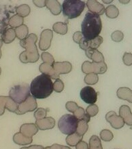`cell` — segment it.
Segmentation results:
<instances>
[{
    "mask_svg": "<svg viewBox=\"0 0 132 149\" xmlns=\"http://www.w3.org/2000/svg\"><path fill=\"white\" fill-rule=\"evenodd\" d=\"M30 90L32 96L35 98H46L54 90L53 84L49 76L43 73L32 80Z\"/></svg>",
    "mask_w": 132,
    "mask_h": 149,
    "instance_id": "cell-1",
    "label": "cell"
},
{
    "mask_svg": "<svg viewBox=\"0 0 132 149\" xmlns=\"http://www.w3.org/2000/svg\"><path fill=\"white\" fill-rule=\"evenodd\" d=\"M102 29L101 20L99 15L88 11L81 24L83 38L93 39L99 36Z\"/></svg>",
    "mask_w": 132,
    "mask_h": 149,
    "instance_id": "cell-2",
    "label": "cell"
},
{
    "mask_svg": "<svg viewBox=\"0 0 132 149\" xmlns=\"http://www.w3.org/2000/svg\"><path fill=\"white\" fill-rule=\"evenodd\" d=\"M38 37L35 34L31 33L25 38L21 40L20 44L25 49L19 55V59L23 63H35L39 60V54L36 43Z\"/></svg>",
    "mask_w": 132,
    "mask_h": 149,
    "instance_id": "cell-3",
    "label": "cell"
},
{
    "mask_svg": "<svg viewBox=\"0 0 132 149\" xmlns=\"http://www.w3.org/2000/svg\"><path fill=\"white\" fill-rule=\"evenodd\" d=\"M72 66L69 62H56L53 65L46 63L41 64L39 70L53 79H59L60 74H67L72 71Z\"/></svg>",
    "mask_w": 132,
    "mask_h": 149,
    "instance_id": "cell-4",
    "label": "cell"
},
{
    "mask_svg": "<svg viewBox=\"0 0 132 149\" xmlns=\"http://www.w3.org/2000/svg\"><path fill=\"white\" fill-rule=\"evenodd\" d=\"M85 7V2L77 0H65L62 3L63 14L68 19L79 16Z\"/></svg>",
    "mask_w": 132,
    "mask_h": 149,
    "instance_id": "cell-5",
    "label": "cell"
},
{
    "mask_svg": "<svg viewBox=\"0 0 132 149\" xmlns=\"http://www.w3.org/2000/svg\"><path fill=\"white\" fill-rule=\"evenodd\" d=\"M78 120L74 115L67 114L59 119L58 127L63 134L70 135L76 132Z\"/></svg>",
    "mask_w": 132,
    "mask_h": 149,
    "instance_id": "cell-6",
    "label": "cell"
},
{
    "mask_svg": "<svg viewBox=\"0 0 132 149\" xmlns=\"http://www.w3.org/2000/svg\"><path fill=\"white\" fill-rule=\"evenodd\" d=\"M30 95V86L24 83L11 87L9 92V97L17 104L24 102Z\"/></svg>",
    "mask_w": 132,
    "mask_h": 149,
    "instance_id": "cell-7",
    "label": "cell"
},
{
    "mask_svg": "<svg viewBox=\"0 0 132 149\" xmlns=\"http://www.w3.org/2000/svg\"><path fill=\"white\" fill-rule=\"evenodd\" d=\"M107 70V65L104 61L96 63L90 62L86 61L83 62L82 66V72L86 74L91 73L103 74L106 72Z\"/></svg>",
    "mask_w": 132,
    "mask_h": 149,
    "instance_id": "cell-8",
    "label": "cell"
},
{
    "mask_svg": "<svg viewBox=\"0 0 132 149\" xmlns=\"http://www.w3.org/2000/svg\"><path fill=\"white\" fill-rule=\"evenodd\" d=\"M38 107L36 100L32 95L30 96L23 103L18 104L16 113L17 115H23L28 112L32 111Z\"/></svg>",
    "mask_w": 132,
    "mask_h": 149,
    "instance_id": "cell-9",
    "label": "cell"
},
{
    "mask_svg": "<svg viewBox=\"0 0 132 149\" xmlns=\"http://www.w3.org/2000/svg\"><path fill=\"white\" fill-rule=\"evenodd\" d=\"M80 95L82 100L87 104H94L97 101V93L90 86H86L82 88Z\"/></svg>",
    "mask_w": 132,
    "mask_h": 149,
    "instance_id": "cell-10",
    "label": "cell"
},
{
    "mask_svg": "<svg viewBox=\"0 0 132 149\" xmlns=\"http://www.w3.org/2000/svg\"><path fill=\"white\" fill-rule=\"evenodd\" d=\"M53 38V31L50 29H45L40 35L39 45L41 51H46L50 47L51 42Z\"/></svg>",
    "mask_w": 132,
    "mask_h": 149,
    "instance_id": "cell-11",
    "label": "cell"
},
{
    "mask_svg": "<svg viewBox=\"0 0 132 149\" xmlns=\"http://www.w3.org/2000/svg\"><path fill=\"white\" fill-rule=\"evenodd\" d=\"M103 42L102 37L99 36L91 40L86 39L83 37L80 41L79 45L81 49L85 51L88 49L98 48Z\"/></svg>",
    "mask_w": 132,
    "mask_h": 149,
    "instance_id": "cell-12",
    "label": "cell"
},
{
    "mask_svg": "<svg viewBox=\"0 0 132 149\" xmlns=\"http://www.w3.org/2000/svg\"><path fill=\"white\" fill-rule=\"evenodd\" d=\"M105 119L114 129H120L124 125L125 122L122 118L117 115L114 111H111L107 113L105 116Z\"/></svg>",
    "mask_w": 132,
    "mask_h": 149,
    "instance_id": "cell-13",
    "label": "cell"
},
{
    "mask_svg": "<svg viewBox=\"0 0 132 149\" xmlns=\"http://www.w3.org/2000/svg\"><path fill=\"white\" fill-rule=\"evenodd\" d=\"M87 7L89 11L93 13L98 15H102L105 12L104 6L97 1H88L87 2Z\"/></svg>",
    "mask_w": 132,
    "mask_h": 149,
    "instance_id": "cell-14",
    "label": "cell"
},
{
    "mask_svg": "<svg viewBox=\"0 0 132 149\" xmlns=\"http://www.w3.org/2000/svg\"><path fill=\"white\" fill-rule=\"evenodd\" d=\"M36 124L41 130H46L53 129L55 125V120L53 117H47L43 119L36 120Z\"/></svg>",
    "mask_w": 132,
    "mask_h": 149,
    "instance_id": "cell-15",
    "label": "cell"
},
{
    "mask_svg": "<svg viewBox=\"0 0 132 149\" xmlns=\"http://www.w3.org/2000/svg\"><path fill=\"white\" fill-rule=\"evenodd\" d=\"M38 131V127L33 123L23 124L20 129V132L22 134L28 137H32Z\"/></svg>",
    "mask_w": 132,
    "mask_h": 149,
    "instance_id": "cell-16",
    "label": "cell"
},
{
    "mask_svg": "<svg viewBox=\"0 0 132 149\" xmlns=\"http://www.w3.org/2000/svg\"><path fill=\"white\" fill-rule=\"evenodd\" d=\"M119 113L127 125H132V113L128 106H121L119 109Z\"/></svg>",
    "mask_w": 132,
    "mask_h": 149,
    "instance_id": "cell-17",
    "label": "cell"
},
{
    "mask_svg": "<svg viewBox=\"0 0 132 149\" xmlns=\"http://www.w3.org/2000/svg\"><path fill=\"white\" fill-rule=\"evenodd\" d=\"M85 54L93 62L96 63L104 61V58L102 54L97 49H88L85 51Z\"/></svg>",
    "mask_w": 132,
    "mask_h": 149,
    "instance_id": "cell-18",
    "label": "cell"
},
{
    "mask_svg": "<svg viewBox=\"0 0 132 149\" xmlns=\"http://www.w3.org/2000/svg\"><path fill=\"white\" fill-rule=\"evenodd\" d=\"M117 95L119 99L126 100L130 103H132V91L128 87L119 88L117 91Z\"/></svg>",
    "mask_w": 132,
    "mask_h": 149,
    "instance_id": "cell-19",
    "label": "cell"
},
{
    "mask_svg": "<svg viewBox=\"0 0 132 149\" xmlns=\"http://www.w3.org/2000/svg\"><path fill=\"white\" fill-rule=\"evenodd\" d=\"M46 6L53 15L56 16L61 13V5L57 1H46Z\"/></svg>",
    "mask_w": 132,
    "mask_h": 149,
    "instance_id": "cell-20",
    "label": "cell"
},
{
    "mask_svg": "<svg viewBox=\"0 0 132 149\" xmlns=\"http://www.w3.org/2000/svg\"><path fill=\"white\" fill-rule=\"evenodd\" d=\"M16 37V31L13 28H10L7 29L2 33V40L5 44H10L14 40Z\"/></svg>",
    "mask_w": 132,
    "mask_h": 149,
    "instance_id": "cell-21",
    "label": "cell"
},
{
    "mask_svg": "<svg viewBox=\"0 0 132 149\" xmlns=\"http://www.w3.org/2000/svg\"><path fill=\"white\" fill-rule=\"evenodd\" d=\"M13 139L15 143L21 145L30 144L32 142V137H25L21 132L15 134Z\"/></svg>",
    "mask_w": 132,
    "mask_h": 149,
    "instance_id": "cell-22",
    "label": "cell"
},
{
    "mask_svg": "<svg viewBox=\"0 0 132 149\" xmlns=\"http://www.w3.org/2000/svg\"><path fill=\"white\" fill-rule=\"evenodd\" d=\"M83 137V136H80L75 132L72 134L68 135L66 139V141L68 145L75 146L82 141Z\"/></svg>",
    "mask_w": 132,
    "mask_h": 149,
    "instance_id": "cell-23",
    "label": "cell"
},
{
    "mask_svg": "<svg viewBox=\"0 0 132 149\" xmlns=\"http://www.w3.org/2000/svg\"><path fill=\"white\" fill-rule=\"evenodd\" d=\"M58 22L54 23L53 26V29L54 32L60 34L64 35L66 34L68 31L67 23Z\"/></svg>",
    "mask_w": 132,
    "mask_h": 149,
    "instance_id": "cell-24",
    "label": "cell"
},
{
    "mask_svg": "<svg viewBox=\"0 0 132 149\" xmlns=\"http://www.w3.org/2000/svg\"><path fill=\"white\" fill-rule=\"evenodd\" d=\"M15 30L16 37L21 40L24 39L28 36V28L25 24H23L16 28Z\"/></svg>",
    "mask_w": 132,
    "mask_h": 149,
    "instance_id": "cell-25",
    "label": "cell"
},
{
    "mask_svg": "<svg viewBox=\"0 0 132 149\" xmlns=\"http://www.w3.org/2000/svg\"><path fill=\"white\" fill-rule=\"evenodd\" d=\"M24 18L17 14L14 15L9 20V24L13 28H17L23 25Z\"/></svg>",
    "mask_w": 132,
    "mask_h": 149,
    "instance_id": "cell-26",
    "label": "cell"
},
{
    "mask_svg": "<svg viewBox=\"0 0 132 149\" xmlns=\"http://www.w3.org/2000/svg\"><path fill=\"white\" fill-rule=\"evenodd\" d=\"M107 17L111 19L116 18L119 16V10L114 5H110L107 7L105 10Z\"/></svg>",
    "mask_w": 132,
    "mask_h": 149,
    "instance_id": "cell-27",
    "label": "cell"
},
{
    "mask_svg": "<svg viewBox=\"0 0 132 149\" xmlns=\"http://www.w3.org/2000/svg\"><path fill=\"white\" fill-rule=\"evenodd\" d=\"M89 149H103L101 142L98 136H91L89 141Z\"/></svg>",
    "mask_w": 132,
    "mask_h": 149,
    "instance_id": "cell-28",
    "label": "cell"
},
{
    "mask_svg": "<svg viewBox=\"0 0 132 149\" xmlns=\"http://www.w3.org/2000/svg\"><path fill=\"white\" fill-rule=\"evenodd\" d=\"M31 11L30 7L27 4L21 5L17 7L16 9V12L17 15L22 17H25L28 16Z\"/></svg>",
    "mask_w": 132,
    "mask_h": 149,
    "instance_id": "cell-29",
    "label": "cell"
},
{
    "mask_svg": "<svg viewBox=\"0 0 132 149\" xmlns=\"http://www.w3.org/2000/svg\"><path fill=\"white\" fill-rule=\"evenodd\" d=\"M87 123L84 120L78 121L76 132L80 136H83L87 131L89 128Z\"/></svg>",
    "mask_w": 132,
    "mask_h": 149,
    "instance_id": "cell-30",
    "label": "cell"
},
{
    "mask_svg": "<svg viewBox=\"0 0 132 149\" xmlns=\"http://www.w3.org/2000/svg\"><path fill=\"white\" fill-rule=\"evenodd\" d=\"M98 81V76L96 73H89L85 77L84 81L87 85L96 84Z\"/></svg>",
    "mask_w": 132,
    "mask_h": 149,
    "instance_id": "cell-31",
    "label": "cell"
},
{
    "mask_svg": "<svg viewBox=\"0 0 132 149\" xmlns=\"http://www.w3.org/2000/svg\"><path fill=\"white\" fill-rule=\"evenodd\" d=\"M49 109L46 108H39L34 113V116L36 120L43 119L46 118L47 112Z\"/></svg>",
    "mask_w": 132,
    "mask_h": 149,
    "instance_id": "cell-32",
    "label": "cell"
},
{
    "mask_svg": "<svg viewBox=\"0 0 132 149\" xmlns=\"http://www.w3.org/2000/svg\"><path fill=\"white\" fill-rule=\"evenodd\" d=\"M100 136L101 139L105 141H110L113 137L112 132L109 130L107 129L102 130L100 134Z\"/></svg>",
    "mask_w": 132,
    "mask_h": 149,
    "instance_id": "cell-33",
    "label": "cell"
},
{
    "mask_svg": "<svg viewBox=\"0 0 132 149\" xmlns=\"http://www.w3.org/2000/svg\"><path fill=\"white\" fill-rule=\"evenodd\" d=\"M87 113L90 116L94 117L96 116L98 112V108L97 105L91 104L87 107L86 110Z\"/></svg>",
    "mask_w": 132,
    "mask_h": 149,
    "instance_id": "cell-34",
    "label": "cell"
},
{
    "mask_svg": "<svg viewBox=\"0 0 132 149\" xmlns=\"http://www.w3.org/2000/svg\"><path fill=\"white\" fill-rule=\"evenodd\" d=\"M41 59L44 63L53 65L55 63L53 56L48 52H43L41 54Z\"/></svg>",
    "mask_w": 132,
    "mask_h": 149,
    "instance_id": "cell-35",
    "label": "cell"
},
{
    "mask_svg": "<svg viewBox=\"0 0 132 149\" xmlns=\"http://www.w3.org/2000/svg\"><path fill=\"white\" fill-rule=\"evenodd\" d=\"M64 85L62 80L58 79L56 80L53 84V88L54 90L57 93H61L64 89Z\"/></svg>",
    "mask_w": 132,
    "mask_h": 149,
    "instance_id": "cell-36",
    "label": "cell"
},
{
    "mask_svg": "<svg viewBox=\"0 0 132 149\" xmlns=\"http://www.w3.org/2000/svg\"><path fill=\"white\" fill-rule=\"evenodd\" d=\"M111 38L113 41L119 42L121 41L124 38V34L122 31L116 30L112 33Z\"/></svg>",
    "mask_w": 132,
    "mask_h": 149,
    "instance_id": "cell-37",
    "label": "cell"
},
{
    "mask_svg": "<svg viewBox=\"0 0 132 149\" xmlns=\"http://www.w3.org/2000/svg\"><path fill=\"white\" fill-rule=\"evenodd\" d=\"M124 63L127 66L132 65V54L131 52H125L122 57Z\"/></svg>",
    "mask_w": 132,
    "mask_h": 149,
    "instance_id": "cell-38",
    "label": "cell"
},
{
    "mask_svg": "<svg viewBox=\"0 0 132 149\" xmlns=\"http://www.w3.org/2000/svg\"><path fill=\"white\" fill-rule=\"evenodd\" d=\"M85 114V111L84 109L80 107H78L76 110L73 113L74 116H76L78 121L82 120L83 116Z\"/></svg>",
    "mask_w": 132,
    "mask_h": 149,
    "instance_id": "cell-39",
    "label": "cell"
},
{
    "mask_svg": "<svg viewBox=\"0 0 132 149\" xmlns=\"http://www.w3.org/2000/svg\"><path fill=\"white\" fill-rule=\"evenodd\" d=\"M65 107L68 111L73 113L78 108V106L75 102L69 101L66 104Z\"/></svg>",
    "mask_w": 132,
    "mask_h": 149,
    "instance_id": "cell-40",
    "label": "cell"
},
{
    "mask_svg": "<svg viewBox=\"0 0 132 149\" xmlns=\"http://www.w3.org/2000/svg\"><path fill=\"white\" fill-rule=\"evenodd\" d=\"M82 32L80 31H77L74 33V36H73V40L74 41L79 44L80 41L83 38V36H82Z\"/></svg>",
    "mask_w": 132,
    "mask_h": 149,
    "instance_id": "cell-41",
    "label": "cell"
},
{
    "mask_svg": "<svg viewBox=\"0 0 132 149\" xmlns=\"http://www.w3.org/2000/svg\"><path fill=\"white\" fill-rule=\"evenodd\" d=\"M76 149H89L87 143L83 141H81L76 146Z\"/></svg>",
    "mask_w": 132,
    "mask_h": 149,
    "instance_id": "cell-42",
    "label": "cell"
},
{
    "mask_svg": "<svg viewBox=\"0 0 132 149\" xmlns=\"http://www.w3.org/2000/svg\"><path fill=\"white\" fill-rule=\"evenodd\" d=\"M33 2L37 7L40 8L45 7L46 6V1H33Z\"/></svg>",
    "mask_w": 132,
    "mask_h": 149,
    "instance_id": "cell-43",
    "label": "cell"
},
{
    "mask_svg": "<svg viewBox=\"0 0 132 149\" xmlns=\"http://www.w3.org/2000/svg\"><path fill=\"white\" fill-rule=\"evenodd\" d=\"M43 147L40 145H32L29 147H25L21 148L20 149H44Z\"/></svg>",
    "mask_w": 132,
    "mask_h": 149,
    "instance_id": "cell-44",
    "label": "cell"
},
{
    "mask_svg": "<svg viewBox=\"0 0 132 149\" xmlns=\"http://www.w3.org/2000/svg\"><path fill=\"white\" fill-rule=\"evenodd\" d=\"M44 149H61V146L55 144L51 146L46 147Z\"/></svg>",
    "mask_w": 132,
    "mask_h": 149,
    "instance_id": "cell-45",
    "label": "cell"
},
{
    "mask_svg": "<svg viewBox=\"0 0 132 149\" xmlns=\"http://www.w3.org/2000/svg\"><path fill=\"white\" fill-rule=\"evenodd\" d=\"M3 45V43L2 40L0 39V59H1V56H2V52H1V48Z\"/></svg>",
    "mask_w": 132,
    "mask_h": 149,
    "instance_id": "cell-46",
    "label": "cell"
},
{
    "mask_svg": "<svg viewBox=\"0 0 132 149\" xmlns=\"http://www.w3.org/2000/svg\"><path fill=\"white\" fill-rule=\"evenodd\" d=\"M130 1H126V0H122V1H119V2L122 3H124V4H127L129 2H130Z\"/></svg>",
    "mask_w": 132,
    "mask_h": 149,
    "instance_id": "cell-47",
    "label": "cell"
},
{
    "mask_svg": "<svg viewBox=\"0 0 132 149\" xmlns=\"http://www.w3.org/2000/svg\"><path fill=\"white\" fill-rule=\"evenodd\" d=\"M61 149H71L68 146H61Z\"/></svg>",
    "mask_w": 132,
    "mask_h": 149,
    "instance_id": "cell-48",
    "label": "cell"
},
{
    "mask_svg": "<svg viewBox=\"0 0 132 149\" xmlns=\"http://www.w3.org/2000/svg\"><path fill=\"white\" fill-rule=\"evenodd\" d=\"M113 1H102V2H104V3H107V4H108V3H110L112 2Z\"/></svg>",
    "mask_w": 132,
    "mask_h": 149,
    "instance_id": "cell-49",
    "label": "cell"
},
{
    "mask_svg": "<svg viewBox=\"0 0 132 149\" xmlns=\"http://www.w3.org/2000/svg\"><path fill=\"white\" fill-rule=\"evenodd\" d=\"M1 67H0V75H1Z\"/></svg>",
    "mask_w": 132,
    "mask_h": 149,
    "instance_id": "cell-50",
    "label": "cell"
}]
</instances>
